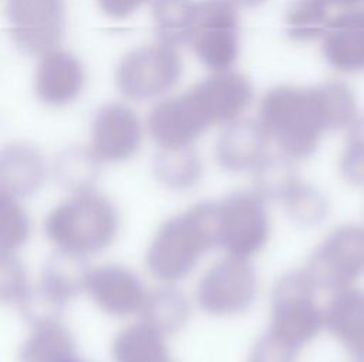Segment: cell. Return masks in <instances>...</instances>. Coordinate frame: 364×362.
<instances>
[{"instance_id": "obj_1", "label": "cell", "mask_w": 364, "mask_h": 362, "mask_svg": "<svg viewBox=\"0 0 364 362\" xmlns=\"http://www.w3.org/2000/svg\"><path fill=\"white\" fill-rule=\"evenodd\" d=\"M357 114L351 88L328 79L314 87H273L259 102L257 121L279 153L297 162L317 150L326 132L350 128Z\"/></svg>"}, {"instance_id": "obj_2", "label": "cell", "mask_w": 364, "mask_h": 362, "mask_svg": "<svg viewBox=\"0 0 364 362\" xmlns=\"http://www.w3.org/2000/svg\"><path fill=\"white\" fill-rule=\"evenodd\" d=\"M218 246V206L200 203L165 221L148 251L149 271L165 283L183 278L200 257Z\"/></svg>"}, {"instance_id": "obj_3", "label": "cell", "mask_w": 364, "mask_h": 362, "mask_svg": "<svg viewBox=\"0 0 364 362\" xmlns=\"http://www.w3.org/2000/svg\"><path fill=\"white\" fill-rule=\"evenodd\" d=\"M118 231L112 203L92 189L74 194L55 206L44 220V233L58 251L85 257L108 247Z\"/></svg>"}, {"instance_id": "obj_4", "label": "cell", "mask_w": 364, "mask_h": 362, "mask_svg": "<svg viewBox=\"0 0 364 362\" xmlns=\"http://www.w3.org/2000/svg\"><path fill=\"white\" fill-rule=\"evenodd\" d=\"M316 291L304 268L284 274L272 292L269 331L299 349L311 342L324 329V309Z\"/></svg>"}, {"instance_id": "obj_5", "label": "cell", "mask_w": 364, "mask_h": 362, "mask_svg": "<svg viewBox=\"0 0 364 362\" xmlns=\"http://www.w3.org/2000/svg\"><path fill=\"white\" fill-rule=\"evenodd\" d=\"M304 271L317 287L337 292L364 277V224L334 227L311 251Z\"/></svg>"}, {"instance_id": "obj_6", "label": "cell", "mask_w": 364, "mask_h": 362, "mask_svg": "<svg viewBox=\"0 0 364 362\" xmlns=\"http://www.w3.org/2000/svg\"><path fill=\"white\" fill-rule=\"evenodd\" d=\"M182 74V61L171 45L155 43L127 53L115 68V85L131 101H148L171 91Z\"/></svg>"}, {"instance_id": "obj_7", "label": "cell", "mask_w": 364, "mask_h": 362, "mask_svg": "<svg viewBox=\"0 0 364 362\" xmlns=\"http://www.w3.org/2000/svg\"><path fill=\"white\" fill-rule=\"evenodd\" d=\"M188 45L213 71L229 70L239 57V14L232 0H198Z\"/></svg>"}, {"instance_id": "obj_8", "label": "cell", "mask_w": 364, "mask_h": 362, "mask_svg": "<svg viewBox=\"0 0 364 362\" xmlns=\"http://www.w3.org/2000/svg\"><path fill=\"white\" fill-rule=\"evenodd\" d=\"M6 18L14 45L41 57L61 44L65 34V0H6Z\"/></svg>"}, {"instance_id": "obj_9", "label": "cell", "mask_w": 364, "mask_h": 362, "mask_svg": "<svg viewBox=\"0 0 364 362\" xmlns=\"http://www.w3.org/2000/svg\"><path fill=\"white\" fill-rule=\"evenodd\" d=\"M218 206V246L228 256L247 258L267 241L270 226L257 193H235Z\"/></svg>"}, {"instance_id": "obj_10", "label": "cell", "mask_w": 364, "mask_h": 362, "mask_svg": "<svg viewBox=\"0 0 364 362\" xmlns=\"http://www.w3.org/2000/svg\"><path fill=\"white\" fill-rule=\"evenodd\" d=\"M256 274L246 258L228 256L215 263L198 284L199 307L216 317L246 311L256 297Z\"/></svg>"}, {"instance_id": "obj_11", "label": "cell", "mask_w": 364, "mask_h": 362, "mask_svg": "<svg viewBox=\"0 0 364 362\" xmlns=\"http://www.w3.org/2000/svg\"><path fill=\"white\" fill-rule=\"evenodd\" d=\"M186 91L208 126L239 119L253 99L249 78L230 68L215 71Z\"/></svg>"}, {"instance_id": "obj_12", "label": "cell", "mask_w": 364, "mask_h": 362, "mask_svg": "<svg viewBox=\"0 0 364 362\" xmlns=\"http://www.w3.org/2000/svg\"><path fill=\"white\" fill-rule=\"evenodd\" d=\"M141 136L136 114L125 104L109 102L100 106L94 114L90 149L100 162H122L138 152Z\"/></svg>"}, {"instance_id": "obj_13", "label": "cell", "mask_w": 364, "mask_h": 362, "mask_svg": "<svg viewBox=\"0 0 364 362\" xmlns=\"http://www.w3.org/2000/svg\"><path fill=\"white\" fill-rule=\"evenodd\" d=\"M84 291L100 309L114 317L141 312L148 294L138 275L119 265L90 270Z\"/></svg>"}, {"instance_id": "obj_14", "label": "cell", "mask_w": 364, "mask_h": 362, "mask_svg": "<svg viewBox=\"0 0 364 362\" xmlns=\"http://www.w3.org/2000/svg\"><path fill=\"white\" fill-rule=\"evenodd\" d=\"M208 128L188 91L162 99L146 118V131L161 148L191 146Z\"/></svg>"}, {"instance_id": "obj_15", "label": "cell", "mask_w": 364, "mask_h": 362, "mask_svg": "<svg viewBox=\"0 0 364 362\" xmlns=\"http://www.w3.org/2000/svg\"><path fill=\"white\" fill-rule=\"evenodd\" d=\"M84 84L85 71L74 54L55 48L40 57L34 74V94L44 105L60 108L71 104Z\"/></svg>"}, {"instance_id": "obj_16", "label": "cell", "mask_w": 364, "mask_h": 362, "mask_svg": "<svg viewBox=\"0 0 364 362\" xmlns=\"http://www.w3.org/2000/svg\"><path fill=\"white\" fill-rule=\"evenodd\" d=\"M321 53L336 71H364V9H348L331 17L323 37Z\"/></svg>"}, {"instance_id": "obj_17", "label": "cell", "mask_w": 364, "mask_h": 362, "mask_svg": "<svg viewBox=\"0 0 364 362\" xmlns=\"http://www.w3.org/2000/svg\"><path fill=\"white\" fill-rule=\"evenodd\" d=\"M324 329L355 359L364 358V288L333 292L324 308Z\"/></svg>"}, {"instance_id": "obj_18", "label": "cell", "mask_w": 364, "mask_h": 362, "mask_svg": "<svg viewBox=\"0 0 364 362\" xmlns=\"http://www.w3.org/2000/svg\"><path fill=\"white\" fill-rule=\"evenodd\" d=\"M269 142L270 139L257 119L239 118L226 124L216 142L215 156L218 163L228 170H253L266 156Z\"/></svg>"}, {"instance_id": "obj_19", "label": "cell", "mask_w": 364, "mask_h": 362, "mask_svg": "<svg viewBox=\"0 0 364 362\" xmlns=\"http://www.w3.org/2000/svg\"><path fill=\"white\" fill-rule=\"evenodd\" d=\"M44 177V162L40 150L27 142L6 146L0 156L1 193L20 199L34 193Z\"/></svg>"}, {"instance_id": "obj_20", "label": "cell", "mask_w": 364, "mask_h": 362, "mask_svg": "<svg viewBox=\"0 0 364 362\" xmlns=\"http://www.w3.org/2000/svg\"><path fill=\"white\" fill-rule=\"evenodd\" d=\"M74 339L58 319L31 324V331L18 352L20 362H68Z\"/></svg>"}, {"instance_id": "obj_21", "label": "cell", "mask_w": 364, "mask_h": 362, "mask_svg": "<svg viewBox=\"0 0 364 362\" xmlns=\"http://www.w3.org/2000/svg\"><path fill=\"white\" fill-rule=\"evenodd\" d=\"M165 335L138 322L124 328L112 342L114 362H172L168 355Z\"/></svg>"}, {"instance_id": "obj_22", "label": "cell", "mask_w": 364, "mask_h": 362, "mask_svg": "<svg viewBox=\"0 0 364 362\" xmlns=\"http://www.w3.org/2000/svg\"><path fill=\"white\" fill-rule=\"evenodd\" d=\"M195 6L193 0H152V23L158 43L173 48L188 44Z\"/></svg>"}, {"instance_id": "obj_23", "label": "cell", "mask_w": 364, "mask_h": 362, "mask_svg": "<svg viewBox=\"0 0 364 362\" xmlns=\"http://www.w3.org/2000/svg\"><path fill=\"white\" fill-rule=\"evenodd\" d=\"M142 322L162 335L176 332L189 317V304L183 294L172 287H161L146 294L141 309Z\"/></svg>"}, {"instance_id": "obj_24", "label": "cell", "mask_w": 364, "mask_h": 362, "mask_svg": "<svg viewBox=\"0 0 364 362\" xmlns=\"http://www.w3.org/2000/svg\"><path fill=\"white\" fill-rule=\"evenodd\" d=\"M88 271L82 257L58 251L44 265L37 283L48 294L65 304L67 300L84 291Z\"/></svg>"}, {"instance_id": "obj_25", "label": "cell", "mask_w": 364, "mask_h": 362, "mask_svg": "<svg viewBox=\"0 0 364 362\" xmlns=\"http://www.w3.org/2000/svg\"><path fill=\"white\" fill-rule=\"evenodd\" d=\"M158 180L169 189H189L202 175V160L192 146L161 148L154 162Z\"/></svg>"}, {"instance_id": "obj_26", "label": "cell", "mask_w": 364, "mask_h": 362, "mask_svg": "<svg viewBox=\"0 0 364 362\" xmlns=\"http://www.w3.org/2000/svg\"><path fill=\"white\" fill-rule=\"evenodd\" d=\"M323 0H293L284 16V30L290 40L306 43L323 37L331 17Z\"/></svg>"}, {"instance_id": "obj_27", "label": "cell", "mask_w": 364, "mask_h": 362, "mask_svg": "<svg viewBox=\"0 0 364 362\" xmlns=\"http://www.w3.org/2000/svg\"><path fill=\"white\" fill-rule=\"evenodd\" d=\"M293 165L294 162L282 153L276 156L266 155L253 169L255 193H257L263 200H283L291 187L300 180Z\"/></svg>"}, {"instance_id": "obj_28", "label": "cell", "mask_w": 364, "mask_h": 362, "mask_svg": "<svg viewBox=\"0 0 364 362\" xmlns=\"http://www.w3.org/2000/svg\"><path fill=\"white\" fill-rule=\"evenodd\" d=\"M101 162L90 148H68L63 150L54 162L55 179L73 192L91 189L90 186L98 175Z\"/></svg>"}, {"instance_id": "obj_29", "label": "cell", "mask_w": 364, "mask_h": 362, "mask_svg": "<svg viewBox=\"0 0 364 362\" xmlns=\"http://www.w3.org/2000/svg\"><path fill=\"white\" fill-rule=\"evenodd\" d=\"M289 217L304 227L316 226L326 219L328 202L323 192L301 179L282 200Z\"/></svg>"}, {"instance_id": "obj_30", "label": "cell", "mask_w": 364, "mask_h": 362, "mask_svg": "<svg viewBox=\"0 0 364 362\" xmlns=\"http://www.w3.org/2000/svg\"><path fill=\"white\" fill-rule=\"evenodd\" d=\"M341 179L354 187H364V118L350 128L344 149L338 159Z\"/></svg>"}, {"instance_id": "obj_31", "label": "cell", "mask_w": 364, "mask_h": 362, "mask_svg": "<svg viewBox=\"0 0 364 362\" xmlns=\"http://www.w3.org/2000/svg\"><path fill=\"white\" fill-rule=\"evenodd\" d=\"M0 244L1 253H13L28 234V219L16 197L0 196Z\"/></svg>"}, {"instance_id": "obj_32", "label": "cell", "mask_w": 364, "mask_h": 362, "mask_svg": "<svg viewBox=\"0 0 364 362\" xmlns=\"http://www.w3.org/2000/svg\"><path fill=\"white\" fill-rule=\"evenodd\" d=\"M28 287L24 268L10 253H1L0 261V295L4 302H20Z\"/></svg>"}, {"instance_id": "obj_33", "label": "cell", "mask_w": 364, "mask_h": 362, "mask_svg": "<svg viewBox=\"0 0 364 362\" xmlns=\"http://www.w3.org/2000/svg\"><path fill=\"white\" fill-rule=\"evenodd\" d=\"M299 348L267 331L252 346L246 362H296Z\"/></svg>"}, {"instance_id": "obj_34", "label": "cell", "mask_w": 364, "mask_h": 362, "mask_svg": "<svg viewBox=\"0 0 364 362\" xmlns=\"http://www.w3.org/2000/svg\"><path fill=\"white\" fill-rule=\"evenodd\" d=\"M149 0H97L100 10L111 18H125Z\"/></svg>"}, {"instance_id": "obj_35", "label": "cell", "mask_w": 364, "mask_h": 362, "mask_svg": "<svg viewBox=\"0 0 364 362\" xmlns=\"http://www.w3.org/2000/svg\"><path fill=\"white\" fill-rule=\"evenodd\" d=\"M328 7H340V9H353L363 0H323Z\"/></svg>"}, {"instance_id": "obj_36", "label": "cell", "mask_w": 364, "mask_h": 362, "mask_svg": "<svg viewBox=\"0 0 364 362\" xmlns=\"http://www.w3.org/2000/svg\"><path fill=\"white\" fill-rule=\"evenodd\" d=\"M232 1L239 7H256L264 0H232Z\"/></svg>"}, {"instance_id": "obj_37", "label": "cell", "mask_w": 364, "mask_h": 362, "mask_svg": "<svg viewBox=\"0 0 364 362\" xmlns=\"http://www.w3.org/2000/svg\"><path fill=\"white\" fill-rule=\"evenodd\" d=\"M353 362H364V358H361V359H355V361H353Z\"/></svg>"}, {"instance_id": "obj_38", "label": "cell", "mask_w": 364, "mask_h": 362, "mask_svg": "<svg viewBox=\"0 0 364 362\" xmlns=\"http://www.w3.org/2000/svg\"><path fill=\"white\" fill-rule=\"evenodd\" d=\"M68 362H74V361H68Z\"/></svg>"}]
</instances>
